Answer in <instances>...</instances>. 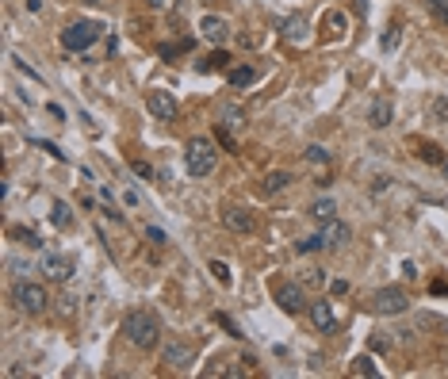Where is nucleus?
<instances>
[{
    "instance_id": "obj_35",
    "label": "nucleus",
    "mask_w": 448,
    "mask_h": 379,
    "mask_svg": "<svg viewBox=\"0 0 448 379\" xmlns=\"http://www.w3.org/2000/svg\"><path fill=\"white\" fill-rule=\"evenodd\" d=\"M123 203H127V207H138V192H134V188H123Z\"/></svg>"
},
{
    "instance_id": "obj_6",
    "label": "nucleus",
    "mask_w": 448,
    "mask_h": 379,
    "mask_svg": "<svg viewBox=\"0 0 448 379\" xmlns=\"http://www.w3.org/2000/svg\"><path fill=\"white\" fill-rule=\"evenodd\" d=\"M146 107H149V119H161V123H173L176 111H180V104H176V96L169 89H153L146 96Z\"/></svg>"
},
{
    "instance_id": "obj_3",
    "label": "nucleus",
    "mask_w": 448,
    "mask_h": 379,
    "mask_svg": "<svg viewBox=\"0 0 448 379\" xmlns=\"http://www.w3.org/2000/svg\"><path fill=\"white\" fill-rule=\"evenodd\" d=\"M100 39H104V24H100V19H77V24H69L66 31H62V46L73 50V54L92 50Z\"/></svg>"
},
{
    "instance_id": "obj_33",
    "label": "nucleus",
    "mask_w": 448,
    "mask_h": 379,
    "mask_svg": "<svg viewBox=\"0 0 448 379\" xmlns=\"http://www.w3.org/2000/svg\"><path fill=\"white\" fill-rule=\"evenodd\" d=\"M146 238L153 241V246H165V230H158V226H149V230H146Z\"/></svg>"
},
{
    "instance_id": "obj_36",
    "label": "nucleus",
    "mask_w": 448,
    "mask_h": 379,
    "mask_svg": "<svg viewBox=\"0 0 448 379\" xmlns=\"http://www.w3.org/2000/svg\"><path fill=\"white\" fill-rule=\"evenodd\" d=\"M149 8H165V0H146Z\"/></svg>"
},
{
    "instance_id": "obj_8",
    "label": "nucleus",
    "mask_w": 448,
    "mask_h": 379,
    "mask_svg": "<svg viewBox=\"0 0 448 379\" xmlns=\"http://www.w3.org/2000/svg\"><path fill=\"white\" fill-rule=\"evenodd\" d=\"M42 276H46L50 284H66L69 276H73V261L62 253H42Z\"/></svg>"
},
{
    "instance_id": "obj_34",
    "label": "nucleus",
    "mask_w": 448,
    "mask_h": 379,
    "mask_svg": "<svg viewBox=\"0 0 448 379\" xmlns=\"http://www.w3.org/2000/svg\"><path fill=\"white\" fill-rule=\"evenodd\" d=\"M134 173H138V176H146V181H153V169H149L146 161H134Z\"/></svg>"
},
{
    "instance_id": "obj_11",
    "label": "nucleus",
    "mask_w": 448,
    "mask_h": 379,
    "mask_svg": "<svg viewBox=\"0 0 448 379\" xmlns=\"http://www.w3.org/2000/svg\"><path fill=\"white\" fill-rule=\"evenodd\" d=\"M276 303L288 314H299L307 306V295H303V284H276Z\"/></svg>"
},
{
    "instance_id": "obj_37",
    "label": "nucleus",
    "mask_w": 448,
    "mask_h": 379,
    "mask_svg": "<svg viewBox=\"0 0 448 379\" xmlns=\"http://www.w3.org/2000/svg\"><path fill=\"white\" fill-rule=\"evenodd\" d=\"M84 4H100V0H84Z\"/></svg>"
},
{
    "instance_id": "obj_14",
    "label": "nucleus",
    "mask_w": 448,
    "mask_h": 379,
    "mask_svg": "<svg viewBox=\"0 0 448 379\" xmlns=\"http://www.w3.org/2000/svg\"><path fill=\"white\" fill-rule=\"evenodd\" d=\"M310 322L318 326V333H333V330H337V318H333L330 303H310Z\"/></svg>"
},
{
    "instance_id": "obj_15",
    "label": "nucleus",
    "mask_w": 448,
    "mask_h": 379,
    "mask_svg": "<svg viewBox=\"0 0 448 379\" xmlns=\"http://www.w3.org/2000/svg\"><path fill=\"white\" fill-rule=\"evenodd\" d=\"M280 35H283V39H288V42H307V16H288V19H283V24H280Z\"/></svg>"
},
{
    "instance_id": "obj_20",
    "label": "nucleus",
    "mask_w": 448,
    "mask_h": 379,
    "mask_svg": "<svg viewBox=\"0 0 448 379\" xmlns=\"http://www.w3.org/2000/svg\"><path fill=\"white\" fill-rule=\"evenodd\" d=\"M348 376H368V379H375V376H380V368H375L372 356H357V360L348 364Z\"/></svg>"
},
{
    "instance_id": "obj_13",
    "label": "nucleus",
    "mask_w": 448,
    "mask_h": 379,
    "mask_svg": "<svg viewBox=\"0 0 448 379\" xmlns=\"http://www.w3.org/2000/svg\"><path fill=\"white\" fill-rule=\"evenodd\" d=\"M348 238H353V230H348V223H341V219H330L322 230V246L326 249H341L348 246Z\"/></svg>"
},
{
    "instance_id": "obj_2",
    "label": "nucleus",
    "mask_w": 448,
    "mask_h": 379,
    "mask_svg": "<svg viewBox=\"0 0 448 379\" xmlns=\"http://www.w3.org/2000/svg\"><path fill=\"white\" fill-rule=\"evenodd\" d=\"M184 165H188L192 176H211L218 165V154H215V142L211 138H192L184 146Z\"/></svg>"
},
{
    "instance_id": "obj_22",
    "label": "nucleus",
    "mask_w": 448,
    "mask_h": 379,
    "mask_svg": "<svg viewBox=\"0 0 448 379\" xmlns=\"http://www.w3.org/2000/svg\"><path fill=\"white\" fill-rule=\"evenodd\" d=\"M303 157H307L310 165H330V161H333V154L326 146H307V149H303Z\"/></svg>"
},
{
    "instance_id": "obj_21",
    "label": "nucleus",
    "mask_w": 448,
    "mask_h": 379,
    "mask_svg": "<svg viewBox=\"0 0 448 379\" xmlns=\"http://www.w3.org/2000/svg\"><path fill=\"white\" fill-rule=\"evenodd\" d=\"M291 184V173H283V169H272V173L265 176V188L268 192H283Z\"/></svg>"
},
{
    "instance_id": "obj_4",
    "label": "nucleus",
    "mask_w": 448,
    "mask_h": 379,
    "mask_svg": "<svg viewBox=\"0 0 448 379\" xmlns=\"http://www.w3.org/2000/svg\"><path fill=\"white\" fill-rule=\"evenodd\" d=\"M12 303H16L24 314H42L50 306V291L42 288V284H35V280H16V288H12Z\"/></svg>"
},
{
    "instance_id": "obj_31",
    "label": "nucleus",
    "mask_w": 448,
    "mask_h": 379,
    "mask_svg": "<svg viewBox=\"0 0 448 379\" xmlns=\"http://www.w3.org/2000/svg\"><path fill=\"white\" fill-rule=\"evenodd\" d=\"M303 284H307V288H326V276H322V268H307V276H303Z\"/></svg>"
},
{
    "instance_id": "obj_10",
    "label": "nucleus",
    "mask_w": 448,
    "mask_h": 379,
    "mask_svg": "<svg viewBox=\"0 0 448 379\" xmlns=\"http://www.w3.org/2000/svg\"><path fill=\"white\" fill-rule=\"evenodd\" d=\"M223 226L234 234H253L257 230V219H253V211H245V207H223Z\"/></svg>"
},
{
    "instance_id": "obj_19",
    "label": "nucleus",
    "mask_w": 448,
    "mask_h": 379,
    "mask_svg": "<svg viewBox=\"0 0 448 379\" xmlns=\"http://www.w3.org/2000/svg\"><path fill=\"white\" fill-rule=\"evenodd\" d=\"M50 226H58V230H69V226H73V211H69V203H54L50 207Z\"/></svg>"
},
{
    "instance_id": "obj_18",
    "label": "nucleus",
    "mask_w": 448,
    "mask_h": 379,
    "mask_svg": "<svg viewBox=\"0 0 448 379\" xmlns=\"http://www.w3.org/2000/svg\"><path fill=\"white\" fill-rule=\"evenodd\" d=\"M310 219H318V223H330V219H337V203H333L330 196H326V199H315V203H310Z\"/></svg>"
},
{
    "instance_id": "obj_5",
    "label": "nucleus",
    "mask_w": 448,
    "mask_h": 379,
    "mask_svg": "<svg viewBox=\"0 0 448 379\" xmlns=\"http://www.w3.org/2000/svg\"><path fill=\"white\" fill-rule=\"evenodd\" d=\"M372 311L375 314H407L410 311V295L402 288H380L372 295Z\"/></svg>"
},
{
    "instance_id": "obj_30",
    "label": "nucleus",
    "mask_w": 448,
    "mask_h": 379,
    "mask_svg": "<svg viewBox=\"0 0 448 379\" xmlns=\"http://www.w3.org/2000/svg\"><path fill=\"white\" fill-rule=\"evenodd\" d=\"M211 272H215V280L223 284V288H230V268H226L223 261H211Z\"/></svg>"
},
{
    "instance_id": "obj_23",
    "label": "nucleus",
    "mask_w": 448,
    "mask_h": 379,
    "mask_svg": "<svg viewBox=\"0 0 448 379\" xmlns=\"http://www.w3.org/2000/svg\"><path fill=\"white\" fill-rule=\"evenodd\" d=\"M245 123V111H241L238 104H230V107H223V127H230V131H238V127Z\"/></svg>"
},
{
    "instance_id": "obj_32",
    "label": "nucleus",
    "mask_w": 448,
    "mask_h": 379,
    "mask_svg": "<svg viewBox=\"0 0 448 379\" xmlns=\"http://www.w3.org/2000/svg\"><path fill=\"white\" fill-rule=\"evenodd\" d=\"M433 119H437V123H448V100H433Z\"/></svg>"
},
{
    "instance_id": "obj_17",
    "label": "nucleus",
    "mask_w": 448,
    "mask_h": 379,
    "mask_svg": "<svg viewBox=\"0 0 448 379\" xmlns=\"http://www.w3.org/2000/svg\"><path fill=\"white\" fill-rule=\"evenodd\" d=\"M226 81H230V89H245V84L257 81V69L253 66H234L230 73H226Z\"/></svg>"
},
{
    "instance_id": "obj_27",
    "label": "nucleus",
    "mask_w": 448,
    "mask_h": 379,
    "mask_svg": "<svg viewBox=\"0 0 448 379\" xmlns=\"http://www.w3.org/2000/svg\"><path fill=\"white\" fill-rule=\"evenodd\" d=\"M226 66H230V54H226V50H215V54H211V62H203L199 69L207 73V69H226Z\"/></svg>"
},
{
    "instance_id": "obj_26",
    "label": "nucleus",
    "mask_w": 448,
    "mask_h": 379,
    "mask_svg": "<svg viewBox=\"0 0 448 379\" xmlns=\"http://www.w3.org/2000/svg\"><path fill=\"white\" fill-rule=\"evenodd\" d=\"M326 27L333 31V39L345 35V12H326Z\"/></svg>"
},
{
    "instance_id": "obj_7",
    "label": "nucleus",
    "mask_w": 448,
    "mask_h": 379,
    "mask_svg": "<svg viewBox=\"0 0 448 379\" xmlns=\"http://www.w3.org/2000/svg\"><path fill=\"white\" fill-rule=\"evenodd\" d=\"M192 360H196V349L188 345V341H169L165 349H161V364L173 371H184L192 368Z\"/></svg>"
},
{
    "instance_id": "obj_9",
    "label": "nucleus",
    "mask_w": 448,
    "mask_h": 379,
    "mask_svg": "<svg viewBox=\"0 0 448 379\" xmlns=\"http://www.w3.org/2000/svg\"><path fill=\"white\" fill-rule=\"evenodd\" d=\"M199 39L211 42V46H223V42L230 39V24H226L223 16H211L207 12V16L199 19Z\"/></svg>"
},
{
    "instance_id": "obj_24",
    "label": "nucleus",
    "mask_w": 448,
    "mask_h": 379,
    "mask_svg": "<svg viewBox=\"0 0 448 379\" xmlns=\"http://www.w3.org/2000/svg\"><path fill=\"white\" fill-rule=\"evenodd\" d=\"M398 42H402V31H398V24H391L387 31H383L380 46H383V50H387V54H391V50H398Z\"/></svg>"
},
{
    "instance_id": "obj_16",
    "label": "nucleus",
    "mask_w": 448,
    "mask_h": 379,
    "mask_svg": "<svg viewBox=\"0 0 448 379\" xmlns=\"http://www.w3.org/2000/svg\"><path fill=\"white\" fill-rule=\"evenodd\" d=\"M414 157H418V161H429V165H445V161H448L445 149H440L437 142H418V146H414Z\"/></svg>"
},
{
    "instance_id": "obj_12",
    "label": "nucleus",
    "mask_w": 448,
    "mask_h": 379,
    "mask_svg": "<svg viewBox=\"0 0 448 379\" xmlns=\"http://www.w3.org/2000/svg\"><path fill=\"white\" fill-rule=\"evenodd\" d=\"M391 119H395V104L383 100V96H375L372 104H368V127L383 131V127H391Z\"/></svg>"
},
{
    "instance_id": "obj_25",
    "label": "nucleus",
    "mask_w": 448,
    "mask_h": 379,
    "mask_svg": "<svg viewBox=\"0 0 448 379\" xmlns=\"http://www.w3.org/2000/svg\"><path fill=\"white\" fill-rule=\"evenodd\" d=\"M12 238H19V241H24V246H31V249H39L42 246V241H39V234H35V230H27V226H12Z\"/></svg>"
},
{
    "instance_id": "obj_28",
    "label": "nucleus",
    "mask_w": 448,
    "mask_h": 379,
    "mask_svg": "<svg viewBox=\"0 0 448 379\" xmlns=\"http://www.w3.org/2000/svg\"><path fill=\"white\" fill-rule=\"evenodd\" d=\"M425 8L433 12V19H440V24H448V0H425Z\"/></svg>"
},
{
    "instance_id": "obj_1",
    "label": "nucleus",
    "mask_w": 448,
    "mask_h": 379,
    "mask_svg": "<svg viewBox=\"0 0 448 379\" xmlns=\"http://www.w3.org/2000/svg\"><path fill=\"white\" fill-rule=\"evenodd\" d=\"M123 333L127 341H131L134 349H142V353H149V349H158L161 345V318L153 311H131L123 318Z\"/></svg>"
},
{
    "instance_id": "obj_29",
    "label": "nucleus",
    "mask_w": 448,
    "mask_h": 379,
    "mask_svg": "<svg viewBox=\"0 0 448 379\" xmlns=\"http://www.w3.org/2000/svg\"><path fill=\"white\" fill-rule=\"evenodd\" d=\"M295 249H299V253H318V249H326V246H322V234H315V238H303V241H295Z\"/></svg>"
}]
</instances>
